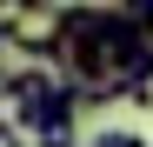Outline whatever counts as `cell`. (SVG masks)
I'll return each mask as SVG.
<instances>
[{
  "label": "cell",
  "mask_w": 153,
  "mask_h": 147,
  "mask_svg": "<svg viewBox=\"0 0 153 147\" xmlns=\"http://www.w3.org/2000/svg\"><path fill=\"white\" fill-rule=\"evenodd\" d=\"M87 147H146V134H133V127H100Z\"/></svg>",
  "instance_id": "2"
},
{
  "label": "cell",
  "mask_w": 153,
  "mask_h": 147,
  "mask_svg": "<svg viewBox=\"0 0 153 147\" xmlns=\"http://www.w3.org/2000/svg\"><path fill=\"white\" fill-rule=\"evenodd\" d=\"M33 147H87V140H80V114H67V120H47V127H33Z\"/></svg>",
  "instance_id": "1"
},
{
  "label": "cell",
  "mask_w": 153,
  "mask_h": 147,
  "mask_svg": "<svg viewBox=\"0 0 153 147\" xmlns=\"http://www.w3.org/2000/svg\"><path fill=\"white\" fill-rule=\"evenodd\" d=\"M0 94H7V80H0Z\"/></svg>",
  "instance_id": "3"
}]
</instances>
